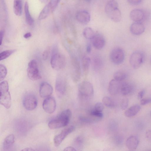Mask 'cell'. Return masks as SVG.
<instances>
[{"label": "cell", "instance_id": "9", "mask_svg": "<svg viewBox=\"0 0 151 151\" xmlns=\"http://www.w3.org/2000/svg\"><path fill=\"white\" fill-rule=\"evenodd\" d=\"M24 108L29 111L33 110L37 104V100L35 95L32 93L28 94L24 96L23 100Z\"/></svg>", "mask_w": 151, "mask_h": 151}, {"label": "cell", "instance_id": "52", "mask_svg": "<svg viewBox=\"0 0 151 151\" xmlns=\"http://www.w3.org/2000/svg\"><path fill=\"white\" fill-rule=\"evenodd\" d=\"M150 114H151V113H150Z\"/></svg>", "mask_w": 151, "mask_h": 151}, {"label": "cell", "instance_id": "19", "mask_svg": "<svg viewBox=\"0 0 151 151\" xmlns=\"http://www.w3.org/2000/svg\"><path fill=\"white\" fill-rule=\"evenodd\" d=\"M139 143L138 138L136 136L132 135L127 139L126 145L128 149L130 150H134L137 148Z\"/></svg>", "mask_w": 151, "mask_h": 151}, {"label": "cell", "instance_id": "34", "mask_svg": "<svg viewBox=\"0 0 151 151\" xmlns=\"http://www.w3.org/2000/svg\"><path fill=\"white\" fill-rule=\"evenodd\" d=\"M7 73L6 67L3 64L0 65V80H3L6 77Z\"/></svg>", "mask_w": 151, "mask_h": 151}, {"label": "cell", "instance_id": "45", "mask_svg": "<svg viewBox=\"0 0 151 151\" xmlns=\"http://www.w3.org/2000/svg\"><path fill=\"white\" fill-rule=\"evenodd\" d=\"M4 35V32L3 30H1L0 32V45H1Z\"/></svg>", "mask_w": 151, "mask_h": 151}, {"label": "cell", "instance_id": "24", "mask_svg": "<svg viewBox=\"0 0 151 151\" xmlns=\"http://www.w3.org/2000/svg\"><path fill=\"white\" fill-rule=\"evenodd\" d=\"M103 62L101 58L99 56L94 57L92 60V65L94 70L96 71L100 70L102 68Z\"/></svg>", "mask_w": 151, "mask_h": 151}, {"label": "cell", "instance_id": "39", "mask_svg": "<svg viewBox=\"0 0 151 151\" xmlns=\"http://www.w3.org/2000/svg\"><path fill=\"white\" fill-rule=\"evenodd\" d=\"M80 121L82 122L89 123L92 122V120L90 118L84 116H81L79 117Z\"/></svg>", "mask_w": 151, "mask_h": 151}, {"label": "cell", "instance_id": "17", "mask_svg": "<svg viewBox=\"0 0 151 151\" xmlns=\"http://www.w3.org/2000/svg\"><path fill=\"white\" fill-rule=\"evenodd\" d=\"M77 20L80 23L86 24L88 23L91 19L90 14L85 10H81L78 11L76 14Z\"/></svg>", "mask_w": 151, "mask_h": 151}, {"label": "cell", "instance_id": "31", "mask_svg": "<svg viewBox=\"0 0 151 151\" xmlns=\"http://www.w3.org/2000/svg\"><path fill=\"white\" fill-rule=\"evenodd\" d=\"M83 36L86 39L91 40L95 33L91 28L86 27L83 29Z\"/></svg>", "mask_w": 151, "mask_h": 151}, {"label": "cell", "instance_id": "20", "mask_svg": "<svg viewBox=\"0 0 151 151\" xmlns=\"http://www.w3.org/2000/svg\"><path fill=\"white\" fill-rule=\"evenodd\" d=\"M121 82L114 79H112L109 82L108 90L109 93L112 95L117 94L119 92Z\"/></svg>", "mask_w": 151, "mask_h": 151}, {"label": "cell", "instance_id": "8", "mask_svg": "<svg viewBox=\"0 0 151 151\" xmlns=\"http://www.w3.org/2000/svg\"><path fill=\"white\" fill-rule=\"evenodd\" d=\"M144 59L143 53L140 51H135L131 55L129 59V63L134 69L139 68L143 63Z\"/></svg>", "mask_w": 151, "mask_h": 151}, {"label": "cell", "instance_id": "7", "mask_svg": "<svg viewBox=\"0 0 151 151\" xmlns=\"http://www.w3.org/2000/svg\"><path fill=\"white\" fill-rule=\"evenodd\" d=\"M124 57L123 50L119 47L114 48L110 52V60L115 65H119L122 63L124 60Z\"/></svg>", "mask_w": 151, "mask_h": 151}, {"label": "cell", "instance_id": "30", "mask_svg": "<svg viewBox=\"0 0 151 151\" xmlns=\"http://www.w3.org/2000/svg\"><path fill=\"white\" fill-rule=\"evenodd\" d=\"M102 101L104 105L109 108H114L116 106V103L114 100L108 96L103 97Z\"/></svg>", "mask_w": 151, "mask_h": 151}, {"label": "cell", "instance_id": "21", "mask_svg": "<svg viewBox=\"0 0 151 151\" xmlns=\"http://www.w3.org/2000/svg\"><path fill=\"white\" fill-rule=\"evenodd\" d=\"M133 87L130 83L123 82L121 83L119 92L123 96L127 95L132 92Z\"/></svg>", "mask_w": 151, "mask_h": 151}, {"label": "cell", "instance_id": "46", "mask_svg": "<svg viewBox=\"0 0 151 151\" xmlns=\"http://www.w3.org/2000/svg\"><path fill=\"white\" fill-rule=\"evenodd\" d=\"M48 51L47 50L45 51L42 54V58L44 60H46L48 56Z\"/></svg>", "mask_w": 151, "mask_h": 151}, {"label": "cell", "instance_id": "22", "mask_svg": "<svg viewBox=\"0 0 151 151\" xmlns=\"http://www.w3.org/2000/svg\"><path fill=\"white\" fill-rule=\"evenodd\" d=\"M15 142V137L12 134L7 136L5 139L3 144V148L4 151H9L12 148Z\"/></svg>", "mask_w": 151, "mask_h": 151}, {"label": "cell", "instance_id": "49", "mask_svg": "<svg viewBox=\"0 0 151 151\" xmlns=\"http://www.w3.org/2000/svg\"><path fill=\"white\" fill-rule=\"evenodd\" d=\"M22 151H34L36 150H35L34 149L32 148H24V149L22 150Z\"/></svg>", "mask_w": 151, "mask_h": 151}, {"label": "cell", "instance_id": "5", "mask_svg": "<svg viewBox=\"0 0 151 151\" xmlns=\"http://www.w3.org/2000/svg\"><path fill=\"white\" fill-rule=\"evenodd\" d=\"M27 72L28 78L32 81L37 80L41 78L37 63L35 60H31L29 63Z\"/></svg>", "mask_w": 151, "mask_h": 151}, {"label": "cell", "instance_id": "14", "mask_svg": "<svg viewBox=\"0 0 151 151\" xmlns=\"http://www.w3.org/2000/svg\"><path fill=\"white\" fill-rule=\"evenodd\" d=\"M146 17V13L143 10L135 9L132 10L130 13L131 19L134 22H142Z\"/></svg>", "mask_w": 151, "mask_h": 151}, {"label": "cell", "instance_id": "10", "mask_svg": "<svg viewBox=\"0 0 151 151\" xmlns=\"http://www.w3.org/2000/svg\"><path fill=\"white\" fill-rule=\"evenodd\" d=\"M72 76L73 81L77 82L80 79L81 76V66L80 63L78 58L73 56L72 58Z\"/></svg>", "mask_w": 151, "mask_h": 151}, {"label": "cell", "instance_id": "25", "mask_svg": "<svg viewBox=\"0 0 151 151\" xmlns=\"http://www.w3.org/2000/svg\"><path fill=\"white\" fill-rule=\"evenodd\" d=\"M91 61L90 58L87 56H83L82 58V67L83 73L86 75L88 73Z\"/></svg>", "mask_w": 151, "mask_h": 151}, {"label": "cell", "instance_id": "6", "mask_svg": "<svg viewBox=\"0 0 151 151\" xmlns=\"http://www.w3.org/2000/svg\"><path fill=\"white\" fill-rule=\"evenodd\" d=\"M78 90L80 96L85 97H91L93 94V86L88 81H84L81 82L78 85Z\"/></svg>", "mask_w": 151, "mask_h": 151}, {"label": "cell", "instance_id": "15", "mask_svg": "<svg viewBox=\"0 0 151 151\" xmlns=\"http://www.w3.org/2000/svg\"><path fill=\"white\" fill-rule=\"evenodd\" d=\"M53 91L52 87L48 83L44 82L41 83L40 87L39 93L41 97L45 98L50 96Z\"/></svg>", "mask_w": 151, "mask_h": 151}, {"label": "cell", "instance_id": "51", "mask_svg": "<svg viewBox=\"0 0 151 151\" xmlns=\"http://www.w3.org/2000/svg\"><path fill=\"white\" fill-rule=\"evenodd\" d=\"M86 0V1H90V0Z\"/></svg>", "mask_w": 151, "mask_h": 151}, {"label": "cell", "instance_id": "11", "mask_svg": "<svg viewBox=\"0 0 151 151\" xmlns=\"http://www.w3.org/2000/svg\"><path fill=\"white\" fill-rule=\"evenodd\" d=\"M66 89V81L65 78L59 75L56 79L55 90L57 96L59 97L62 96L65 93Z\"/></svg>", "mask_w": 151, "mask_h": 151}, {"label": "cell", "instance_id": "12", "mask_svg": "<svg viewBox=\"0 0 151 151\" xmlns=\"http://www.w3.org/2000/svg\"><path fill=\"white\" fill-rule=\"evenodd\" d=\"M75 129L74 127L70 126L65 128L59 134L55 136L54 138L55 146L56 147L59 146L65 137Z\"/></svg>", "mask_w": 151, "mask_h": 151}, {"label": "cell", "instance_id": "3", "mask_svg": "<svg viewBox=\"0 0 151 151\" xmlns=\"http://www.w3.org/2000/svg\"><path fill=\"white\" fill-rule=\"evenodd\" d=\"M65 63V57L59 52L57 46L55 45L52 50L50 59L52 67L55 70H60L64 67Z\"/></svg>", "mask_w": 151, "mask_h": 151}, {"label": "cell", "instance_id": "2", "mask_svg": "<svg viewBox=\"0 0 151 151\" xmlns=\"http://www.w3.org/2000/svg\"><path fill=\"white\" fill-rule=\"evenodd\" d=\"M105 13L113 21L117 22L121 19V12L118 8V4L115 0H110L106 4L105 8Z\"/></svg>", "mask_w": 151, "mask_h": 151}, {"label": "cell", "instance_id": "27", "mask_svg": "<svg viewBox=\"0 0 151 151\" xmlns=\"http://www.w3.org/2000/svg\"><path fill=\"white\" fill-rule=\"evenodd\" d=\"M24 10L26 20L27 23L29 25H32L34 20L29 12V6L27 2H26L24 7Z\"/></svg>", "mask_w": 151, "mask_h": 151}, {"label": "cell", "instance_id": "37", "mask_svg": "<svg viewBox=\"0 0 151 151\" xmlns=\"http://www.w3.org/2000/svg\"><path fill=\"white\" fill-rule=\"evenodd\" d=\"M129 104V101L127 98L123 99L121 102L120 106L121 109L123 110H124L127 107Z\"/></svg>", "mask_w": 151, "mask_h": 151}, {"label": "cell", "instance_id": "41", "mask_svg": "<svg viewBox=\"0 0 151 151\" xmlns=\"http://www.w3.org/2000/svg\"><path fill=\"white\" fill-rule=\"evenodd\" d=\"M128 3L133 5H136L140 4L142 0H127Z\"/></svg>", "mask_w": 151, "mask_h": 151}, {"label": "cell", "instance_id": "35", "mask_svg": "<svg viewBox=\"0 0 151 151\" xmlns=\"http://www.w3.org/2000/svg\"><path fill=\"white\" fill-rule=\"evenodd\" d=\"M89 114L91 116L98 119H100L103 117V114L102 112L96 111L94 109L92 110Z\"/></svg>", "mask_w": 151, "mask_h": 151}, {"label": "cell", "instance_id": "29", "mask_svg": "<svg viewBox=\"0 0 151 151\" xmlns=\"http://www.w3.org/2000/svg\"><path fill=\"white\" fill-rule=\"evenodd\" d=\"M127 77V74L124 71L119 70L115 72L113 75L114 79L119 81L124 80Z\"/></svg>", "mask_w": 151, "mask_h": 151}, {"label": "cell", "instance_id": "53", "mask_svg": "<svg viewBox=\"0 0 151 151\" xmlns=\"http://www.w3.org/2000/svg\"></svg>", "mask_w": 151, "mask_h": 151}, {"label": "cell", "instance_id": "18", "mask_svg": "<svg viewBox=\"0 0 151 151\" xmlns=\"http://www.w3.org/2000/svg\"><path fill=\"white\" fill-rule=\"evenodd\" d=\"M145 27L142 22H134L130 26V30L132 34L135 35H139L145 31Z\"/></svg>", "mask_w": 151, "mask_h": 151}, {"label": "cell", "instance_id": "38", "mask_svg": "<svg viewBox=\"0 0 151 151\" xmlns=\"http://www.w3.org/2000/svg\"><path fill=\"white\" fill-rule=\"evenodd\" d=\"M104 109V104L100 102L97 103L95 105L94 109L95 110L102 112Z\"/></svg>", "mask_w": 151, "mask_h": 151}, {"label": "cell", "instance_id": "43", "mask_svg": "<svg viewBox=\"0 0 151 151\" xmlns=\"http://www.w3.org/2000/svg\"><path fill=\"white\" fill-rule=\"evenodd\" d=\"M145 92L144 89L140 91L137 95V98L138 99H141L144 96Z\"/></svg>", "mask_w": 151, "mask_h": 151}, {"label": "cell", "instance_id": "13", "mask_svg": "<svg viewBox=\"0 0 151 151\" xmlns=\"http://www.w3.org/2000/svg\"><path fill=\"white\" fill-rule=\"evenodd\" d=\"M42 107L47 113L52 114L54 112L56 107V102L54 98L50 96L46 98L43 101Z\"/></svg>", "mask_w": 151, "mask_h": 151}, {"label": "cell", "instance_id": "4", "mask_svg": "<svg viewBox=\"0 0 151 151\" xmlns=\"http://www.w3.org/2000/svg\"><path fill=\"white\" fill-rule=\"evenodd\" d=\"M9 84L6 81H4L0 84V103L7 109L9 108L12 101L10 93L9 91Z\"/></svg>", "mask_w": 151, "mask_h": 151}, {"label": "cell", "instance_id": "50", "mask_svg": "<svg viewBox=\"0 0 151 151\" xmlns=\"http://www.w3.org/2000/svg\"><path fill=\"white\" fill-rule=\"evenodd\" d=\"M41 2L43 3H47L50 0H39Z\"/></svg>", "mask_w": 151, "mask_h": 151}, {"label": "cell", "instance_id": "44", "mask_svg": "<svg viewBox=\"0 0 151 151\" xmlns=\"http://www.w3.org/2000/svg\"><path fill=\"white\" fill-rule=\"evenodd\" d=\"M86 52L88 53H90L91 50V46L90 43H88L86 46Z\"/></svg>", "mask_w": 151, "mask_h": 151}, {"label": "cell", "instance_id": "28", "mask_svg": "<svg viewBox=\"0 0 151 151\" xmlns=\"http://www.w3.org/2000/svg\"><path fill=\"white\" fill-rule=\"evenodd\" d=\"M51 8L48 3L42 10L40 12L38 17L39 20H42L47 17L52 12Z\"/></svg>", "mask_w": 151, "mask_h": 151}, {"label": "cell", "instance_id": "36", "mask_svg": "<svg viewBox=\"0 0 151 151\" xmlns=\"http://www.w3.org/2000/svg\"><path fill=\"white\" fill-rule=\"evenodd\" d=\"M60 0H50L48 3L52 12L57 7Z\"/></svg>", "mask_w": 151, "mask_h": 151}, {"label": "cell", "instance_id": "42", "mask_svg": "<svg viewBox=\"0 0 151 151\" xmlns=\"http://www.w3.org/2000/svg\"><path fill=\"white\" fill-rule=\"evenodd\" d=\"M145 137L147 139L151 142V130H147L145 133Z\"/></svg>", "mask_w": 151, "mask_h": 151}, {"label": "cell", "instance_id": "32", "mask_svg": "<svg viewBox=\"0 0 151 151\" xmlns=\"http://www.w3.org/2000/svg\"><path fill=\"white\" fill-rule=\"evenodd\" d=\"M83 138L82 137L79 136L77 137L74 141V145L76 149H77L78 150L81 149L83 145Z\"/></svg>", "mask_w": 151, "mask_h": 151}, {"label": "cell", "instance_id": "1", "mask_svg": "<svg viewBox=\"0 0 151 151\" xmlns=\"http://www.w3.org/2000/svg\"><path fill=\"white\" fill-rule=\"evenodd\" d=\"M71 115L69 109L63 111L57 117L50 121L48 126L51 129L59 128L67 126L69 123Z\"/></svg>", "mask_w": 151, "mask_h": 151}, {"label": "cell", "instance_id": "33", "mask_svg": "<svg viewBox=\"0 0 151 151\" xmlns=\"http://www.w3.org/2000/svg\"><path fill=\"white\" fill-rule=\"evenodd\" d=\"M15 51V50H10L3 51L0 54V60L6 59Z\"/></svg>", "mask_w": 151, "mask_h": 151}, {"label": "cell", "instance_id": "23", "mask_svg": "<svg viewBox=\"0 0 151 151\" xmlns=\"http://www.w3.org/2000/svg\"><path fill=\"white\" fill-rule=\"evenodd\" d=\"M141 107L138 104L134 105L127 109L124 112L125 115L131 118L135 116L140 111Z\"/></svg>", "mask_w": 151, "mask_h": 151}, {"label": "cell", "instance_id": "48", "mask_svg": "<svg viewBox=\"0 0 151 151\" xmlns=\"http://www.w3.org/2000/svg\"><path fill=\"white\" fill-rule=\"evenodd\" d=\"M32 35L30 32H27L24 35V37L25 39H27L30 37Z\"/></svg>", "mask_w": 151, "mask_h": 151}, {"label": "cell", "instance_id": "40", "mask_svg": "<svg viewBox=\"0 0 151 151\" xmlns=\"http://www.w3.org/2000/svg\"><path fill=\"white\" fill-rule=\"evenodd\" d=\"M151 102V98H145L141 99L140 103L142 105H145Z\"/></svg>", "mask_w": 151, "mask_h": 151}, {"label": "cell", "instance_id": "16", "mask_svg": "<svg viewBox=\"0 0 151 151\" xmlns=\"http://www.w3.org/2000/svg\"><path fill=\"white\" fill-rule=\"evenodd\" d=\"M91 40L93 46L96 49L101 50L105 45V41L104 38L102 35L99 33H95Z\"/></svg>", "mask_w": 151, "mask_h": 151}, {"label": "cell", "instance_id": "47", "mask_svg": "<svg viewBox=\"0 0 151 151\" xmlns=\"http://www.w3.org/2000/svg\"><path fill=\"white\" fill-rule=\"evenodd\" d=\"M64 150L67 151H76V150L73 147H68L65 148Z\"/></svg>", "mask_w": 151, "mask_h": 151}, {"label": "cell", "instance_id": "26", "mask_svg": "<svg viewBox=\"0 0 151 151\" xmlns=\"http://www.w3.org/2000/svg\"><path fill=\"white\" fill-rule=\"evenodd\" d=\"M22 0H14L13 10L16 15L20 16L21 15L22 11Z\"/></svg>", "mask_w": 151, "mask_h": 151}]
</instances>
